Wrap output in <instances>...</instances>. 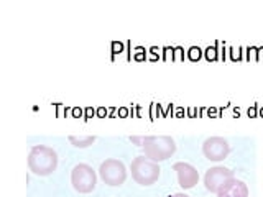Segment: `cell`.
Wrapping results in <instances>:
<instances>
[{"mask_svg":"<svg viewBox=\"0 0 263 197\" xmlns=\"http://www.w3.org/2000/svg\"><path fill=\"white\" fill-rule=\"evenodd\" d=\"M28 168L36 176H49L58 168V154L53 148L35 145L28 154Z\"/></svg>","mask_w":263,"mask_h":197,"instance_id":"1","label":"cell"},{"mask_svg":"<svg viewBox=\"0 0 263 197\" xmlns=\"http://www.w3.org/2000/svg\"><path fill=\"white\" fill-rule=\"evenodd\" d=\"M143 153L148 160L161 163L170 160L176 151V142L168 135H150L143 138Z\"/></svg>","mask_w":263,"mask_h":197,"instance_id":"2","label":"cell"},{"mask_svg":"<svg viewBox=\"0 0 263 197\" xmlns=\"http://www.w3.org/2000/svg\"><path fill=\"white\" fill-rule=\"evenodd\" d=\"M132 178L135 179V183L140 186H153L156 181L160 179L161 169L158 163L148 160L146 156H137L130 163Z\"/></svg>","mask_w":263,"mask_h":197,"instance_id":"3","label":"cell"},{"mask_svg":"<svg viewBox=\"0 0 263 197\" xmlns=\"http://www.w3.org/2000/svg\"><path fill=\"white\" fill-rule=\"evenodd\" d=\"M71 184L81 194H89L96 189L97 184V174L86 163H79L71 171Z\"/></svg>","mask_w":263,"mask_h":197,"instance_id":"4","label":"cell"},{"mask_svg":"<svg viewBox=\"0 0 263 197\" xmlns=\"http://www.w3.org/2000/svg\"><path fill=\"white\" fill-rule=\"evenodd\" d=\"M99 176L107 186L117 187L127 181V168L120 160L109 158L101 163L99 166Z\"/></svg>","mask_w":263,"mask_h":197,"instance_id":"5","label":"cell"},{"mask_svg":"<svg viewBox=\"0 0 263 197\" xmlns=\"http://www.w3.org/2000/svg\"><path fill=\"white\" fill-rule=\"evenodd\" d=\"M202 153L209 161L219 163L224 161L230 153V145L222 136H209L202 143Z\"/></svg>","mask_w":263,"mask_h":197,"instance_id":"6","label":"cell"},{"mask_svg":"<svg viewBox=\"0 0 263 197\" xmlns=\"http://www.w3.org/2000/svg\"><path fill=\"white\" fill-rule=\"evenodd\" d=\"M234 178V171L226 166H214L205 171L204 174V186L209 192L217 194L219 189L224 186L229 179Z\"/></svg>","mask_w":263,"mask_h":197,"instance_id":"7","label":"cell"},{"mask_svg":"<svg viewBox=\"0 0 263 197\" xmlns=\"http://www.w3.org/2000/svg\"><path fill=\"white\" fill-rule=\"evenodd\" d=\"M173 169H175L176 174H178L179 187L184 189V191H187V189H193L197 184V181H199V172H197V169L189 163L178 161V163H175Z\"/></svg>","mask_w":263,"mask_h":197,"instance_id":"8","label":"cell"},{"mask_svg":"<svg viewBox=\"0 0 263 197\" xmlns=\"http://www.w3.org/2000/svg\"><path fill=\"white\" fill-rule=\"evenodd\" d=\"M217 197H249V187L243 181L234 176L219 189Z\"/></svg>","mask_w":263,"mask_h":197,"instance_id":"9","label":"cell"},{"mask_svg":"<svg viewBox=\"0 0 263 197\" xmlns=\"http://www.w3.org/2000/svg\"><path fill=\"white\" fill-rule=\"evenodd\" d=\"M69 143L72 145V146H76V148H89L90 145H92L94 142H96V136L92 135H87V136H76V135H71L69 138Z\"/></svg>","mask_w":263,"mask_h":197,"instance_id":"10","label":"cell"},{"mask_svg":"<svg viewBox=\"0 0 263 197\" xmlns=\"http://www.w3.org/2000/svg\"><path fill=\"white\" fill-rule=\"evenodd\" d=\"M130 142H132V143H135V145H138V146H142V145H143V138H142V136H130Z\"/></svg>","mask_w":263,"mask_h":197,"instance_id":"11","label":"cell"},{"mask_svg":"<svg viewBox=\"0 0 263 197\" xmlns=\"http://www.w3.org/2000/svg\"><path fill=\"white\" fill-rule=\"evenodd\" d=\"M170 197H189V195L184 194V192H176V194H173V195H170Z\"/></svg>","mask_w":263,"mask_h":197,"instance_id":"12","label":"cell"}]
</instances>
